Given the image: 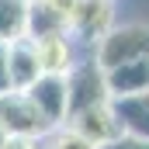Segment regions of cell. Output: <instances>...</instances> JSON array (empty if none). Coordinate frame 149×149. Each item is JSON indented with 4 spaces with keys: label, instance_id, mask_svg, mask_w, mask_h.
<instances>
[{
    "label": "cell",
    "instance_id": "obj_8",
    "mask_svg": "<svg viewBox=\"0 0 149 149\" xmlns=\"http://www.w3.org/2000/svg\"><path fill=\"white\" fill-rule=\"evenodd\" d=\"M111 111H114V121H118V132L121 135L146 139L149 142V90L146 94L111 97Z\"/></svg>",
    "mask_w": 149,
    "mask_h": 149
},
{
    "label": "cell",
    "instance_id": "obj_17",
    "mask_svg": "<svg viewBox=\"0 0 149 149\" xmlns=\"http://www.w3.org/2000/svg\"><path fill=\"white\" fill-rule=\"evenodd\" d=\"M3 142H7V135H3V128H0V149H3Z\"/></svg>",
    "mask_w": 149,
    "mask_h": 149
},
{
    "label": "cell",
    "instance_id": "obj_6",
    "mask_svg": "<svg viewBox=\"0 0 149 149\" xmlns=\"http://www.w3.org/2000/svg\"><path fill=\"white\" fill-rule=\"evenodd\" d=\"M63 125H70L76 135H83L87 142H94L97 149L121 135L118 132V121H114V111H111V101L94 104V108H83V111H73Z\"/></svg>",
    "mask_w": 149,
    "mask_h": 149
},
{
    "label": "cell",
    "instance_id": "obj_9",
    "mask_svg": "<svg viewBox=\"0 0 149 149\" xmlns=\"http://www.w3.org/2000/svg\"><path fill=\"white\" fill-rule=\"evenodd\" d=\"M38 76H42V70H38L31 42L28 38L7 42V90H28Z\"/></svg>",
    "mask_w": 149,
    "mask_h": 149
},
{
    "label": "cell",
    "instance_id": "obj_14",
    "mask_svg": "<svg viewBox=\"0 0 149 149\" xmlns=\"http://www.w3.org/2000/svg\"><path fill=\"white\" fill-rule=\"evenodd\" d=\"M101 149H149L146 139H132V135H118V139H111L108 146H101Z\"/></svg>",
    "mask_w": 149,
    "mask_h": 149
},
{
    "label": "cell",
    "instance_id": "obj_13",
    "mask_svg": "<svg viewBox=\"0 0 149 149\" xmlns=\"http://www.w3.org/2000/svg\"><path fill=\"white\" fill-rule=\"evenodd\" d=\"M42 3H49V7H52V10L66 21V28H70V17L76 14V7H80L83 0H42Z\"/></svg>",
    "mask_w": 149,
    "mask_h": 149
},
{
    "label": "cell",
    "instance_id": "obj_15",
    "mask_svg": "<svg viewBox=\"0 0 149 149\" xmlns=\"http://www.w3.org/2000/svg\"><path fill=\"white\" fill-rule=\"evenodd\" d=\"M3 149H42V142H35V139H7Z\"/></svg>",
    "mask_w": 149,
    "mask_h": 149
},
{
    "label": "cell",
    "instance_id": "obj_18",
    "mask_svg": "<svg viewBox=\"0 0 149 149\" xmlns=\"http://www.w3.org/2000/svg\"><path fill=\"white\" fill-rule=\"evenodd\" d=\"M28 3H38V0H28Z\"/></svg>",
    "mask_w": 149,
    "mask_h": 149
},
{
    "label": "cell",
    "instance_id": "obj_10",
    "mask_svg": "<svg viewBox=\"0 0 149 149\" xmlns=\"http://www.w3.org/2000/svg\"><path fill=\"white\" fill-rule=\"evenodd\" d=\"M104 83L111 97H125V94H146L149 90V56L146 59H132L121 63L114 70H104Z\"/></svg>",
    "mask_w": 149,
    "mask_h": 149
},
{
    "label": "cell",
    "instance_id": "obj_3",
    "mask_svg": "<svg viewBox=\"0 0 149 149\" xmlns=\"http://www.w3.org/2000/svg\"><path fill=\"white\" fill-rule=\"evenodd\" d=\"M104 101H111V94H108V83H104V70L90 59V56H80L76 59V66L66 73V104H70V111H83V108H94V104H104Z\"/></svg>",
    "mask_w": 149,
    "mask_h": 149
},
{
    "label": "cell",
    "instance_id": "obj_4",
    "mask_svg": "<svg viewBox=\"0 0 149 149\" xmlns=\"http://www.w3.org/2000/svg\"><path fill=\"white\" fill-rule=\"evenodd\" d=\"M114 28V0H83L70 17V35L80 49H87L83 56L94 52V45Z\"/></svg>",
    "mask_w": 149,
    "mask_h": 149
},
{
    "label": "cell",
    "instance_id": "obj_16",
    "mask_svg": "<svg viewBox=\"0 0 149 149\" xmlns=\"http://www.w3.org/2000/svg\"><path fill=\"white\" fill-rule=\"evenodd\" d=\"M7 90V42H0V94Z\"/></svg>",
    "mask_w": 149,
    "mask_h": 149
},
{
    "label": "cell",
    "instance_id": "obj_5",
    "mask_svg": "<svg viewBox=\"0 0 149 149\" xmlns=\"http://www.w3.org/2000/svg\"><path fill=\"white\" fill-rule=\"evenodd\" d=\"M28 42H31V49H35V59H38V70H42V73L66 76V73L76 66V59L83 56L70 31H56V35L28 38Z\"/></svg>",
    "mask_w": 149,
    "mask_h": 149
},
{
    "label": "cell",
    "instance_id": "obj_7",
    "mask_svg": "<svg viewBox=\"0 0 149 149\" xmlns=\"http://www.w3.org/2000/svg\"><path fill=\"white\" fill-rule=\"evenodd\" d=\"M24 94L35 101V108L49 118V125H52V128L66 121V111H70V104H66V76L42 73L35 83L24 90Z\"/></svg>",
    "mask_w": 149,
    "mask_h": 149
},
{
    "label": "cell",
    "instance_id": "obj_2",
    "mask_svg": "<svg viewBox=\"0 0 149 149\" xmlns=\"http://www.w3.org/2000/svg\"><path fill=\"white\" fill-rule=\"evenodd\" d=\"M146 56H149V24H114L90 52V59L101 70H114L121 63L146 59Z\"/></svg>",
    "mask_w": 149,
    "mask_h": 149
},
{
    "label": "cell",
    "instance_id": "obj_11",
    "mask_svg": "<svg viewBox=\"0 0 149 149\" xmlns=\"http://www.w3.org/2000/svg\"><path fill=\"white\" fill-rule=\"evenodd\" d=\"M28 31V0H0V42H17Z\"/></svg>",
    "mask_w": 149,
    "mask_h": 149
},
{
    "label": "cell",
    "instance_id": "obj_12",
    "mask_svg": "<svg viewBox=\"0 0 149 149\" xmlns=\"http://www.w3.org/2000/svg\"><path fill=\"white\" fill-rule=\"evenodd\" d=\"M42 149H97V146L87 142L83 135H76L70 125H56V128L42 139Z\"/></svg>",
    "mask_w": 149,
    "mask_h": 149
},
{
    "label": "cell",
    "instance_id": "obj_1",
    "mask_svg": "<svg viewBox=\"0 0 149 149\" xmlns=\"http://www.w3.org/2000/svg\"><path fill=\"white\" fill-rule=\"evenodd\" d=\"M0 128L7 139H35V142H42L52 132L49 118L35 108V101L24 90H3L0 94Z\"/></svg>",
    "mask_w": 149,
    "mask_h": 149
}]
</instances>
